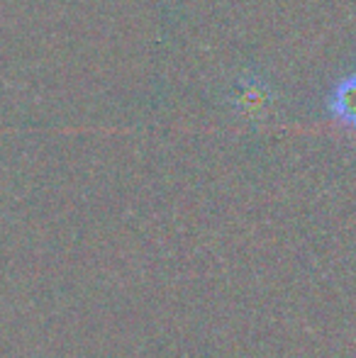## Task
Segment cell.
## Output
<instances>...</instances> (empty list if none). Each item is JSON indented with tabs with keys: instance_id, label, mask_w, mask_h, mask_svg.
<instances>
[{
	"instance_id": "obj_1",
	"label": "cell",
	"mask_w": 356,
	"mask_h": 358,
	"mask_svg": "<svg viewBox=\"0 0 356 358\" xmlns=\"http://www.w3.org/2000/svg\"><path fill=\"white\" fill-rule=\"evenodd\" d=\"M327 110L342 127L356 129V73L337 80L327 98Z\"/></svg>"
}]
</instances>
